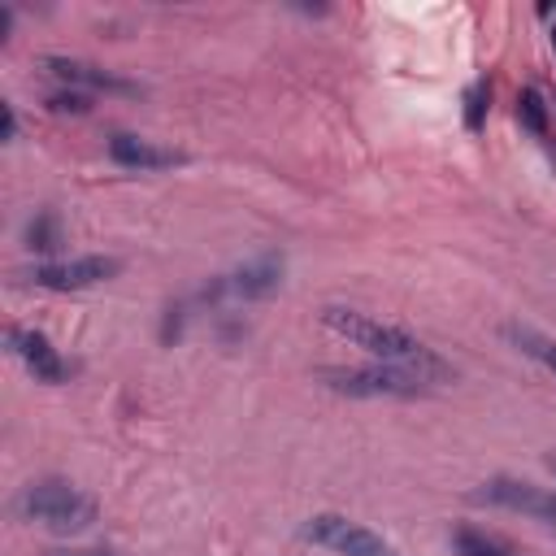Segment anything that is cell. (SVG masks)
<instances>
[{
  "mask_svg": "<svg viewBox=\"0 0 556 556\" xmlns=\"http://www.w3.org/2000/svg\"><path fill=\"white\" fill-rule=\"evenodd\" d=\"M321 326L334 330V334H343V339H352V343L365 348L369 356L417 374L421 382H443V378H452V365H447L439 352H430L417 334H408L404 326H391V321H378V317H369V313L339 308V304L321 308Z\"/></svg>",
  "mask_w": 556,
  "mask_h": 556,
  "instance_id": "6da1fadb",
  "label": "cell"
},
{
  "mask_svg": "<svg viewBox=\"0 0 556 556\" xmlns=\"http://www.w3.org/2000/svg\"><path fill=\"white\" fill-rule=\"evenodd\" d=\"M321 378H326L330 391L356 395V400H378V395L391 400V395H417V391H426V382L417 374H408L400 365H387V361H378V365H352V369H326Z\"/></svg>",
  "mask_w": 556,
  "mask_h": 556,
  "instance_id": "3957f363",
  "label": "cell"
},
{
  "mask_svg": "<svg viewBox=\"0 0 556 556\" xmlns=\"http://www.w3.org/2000/svg\"><path fill=\"white\" fill-rule=\"evenodd\" d=\"M282 282V261L278 256H256L248 265H239L235 274L217 278L213 287H204V300H222V295H235V300H265L269 291H278Z\"/></svg>",
  "mask_w": 556,
  "mask_h": 556,
  "instance_id": "52a82bcc",
  "label": "cell"
},
{
  "mask_svg": "<svg viewBox=\"0 0 556 556\" xmlns=\"http://www.w3.org/2000/svg\"><path fill=\"white\" fill-rule=\"evenodd\" d=\"M517 117H521V126L530 130V135H547V104H543V96H539V87H526L521 96H517Z\"/></svg>",
  "mask_w": 556,
  "mask_h": 556,
  "instance_id": "4fadbf2b",
  "label": "cell"
},
{
  "mask_svg": "<svg viewBox=\"0 0 556 556\" xmlns=\"http://www.w3.org/2000/svg\"><path fill=\"white\" fill-rule=\"evenodd\" d=\"M48 556H104V552H48Z\"/></svg>",
  "mask_w": 556,
  "mask_h": 556,
  "instance_id": "ac0fdd59",
  "label": "cell"
},
{
  "mask_svg": "<svg viewBox=\"0 0 556 556\" xmlns=\"http://www.w3.org/2000/svg\"><path fill=\"white\" fill-rule=\"evenodd\" d=\"M26 248H30V252H52V248H56V217H52V213L30 217V226H26Z\"/></svg>",
  "mask_w": 556,
  "mask_h": 556,
  "instance_id": "5bb4252c",
  "label": "cell"
},
{
  "mask_svg": "<svg viewBox=\"0 0 556 556\" xmlns=\"http://www.w3.org/2000/svg\"><path fill=\"white\" fill-rule=\"evenodd\" d=\"M552 469H556V460H552Z\"/></svg>",
  "mask_w": 556,
  "mask_h": 556,
  "instance_id": "ffe728a7",
  "label": "cell"
},
{
  "mask_svg": "<svg viewBox=\"0 0 556 556\" xmlns=\"http://www.w3.org/2000/svg\"><path fill=\"white\" fill-rule=\"evenodd\" d=\"M452 547H456V556H513L500 539H491V534H482V530H473V526L452 530Z\"/></svg>",
  "mask_w": 556,
  "mask_h": 556,
  "instance_id": "7c38bea8",
  "label": "cell"
},
{
  "mask_svg": "<svg viewBox=\"0 0 556 556\" xmlns=\"http://www.w3.org/2000/svg\"><path fill=\"white\" fill-rule=\"evenodd\" d=\"M13 508H17L22 521H35V526H48V530H61V534L87 530V526L96 521V504H91L83 491H74L70 482H56V478L30 482V486L13 500Z\"/></svg>",
  "mask_w": 556,
  "mask_h": 556,
  "instance_id": "7a4b0ae2",
  "label": "cell"
},
{
  "mask_svg": "<svg viewBox=\"0 0 556 556\" xmlns=\"http://www.w3.org/2000/svg\"><path fill=\"white\" fill-rule=\"evenodd\" d=\"M552 48H556V26H552Z\"/></svg>",
  "mask_w": 556,
  "mask_h": 556,
  "instance_id": "d6986e66",
  "label": "cell"
},
{
  "mask_svg": "<svg viewBox=\"0 0 556 556\" xmlns=\"http://www.w3.org/2000/svg\"><path fill=\"white\" fill-rule=\"evenodd\" d=\"M486 100H491V91H486V83H473V87H469V96H465V126H469V130H478V126H482V113H486Z\"/></svg>",
  "mask_w": 556,
  "mask_h": 556,
  "instance_id": "9a60e30c",
  "label": "cell"
},
{
  "mask_svg": "<svg viewBox=\"0 0 556 556\" xmlns=\"http://www.w3.org/2000/svg\"><path fill=\"white\" fill-rule=\"evenodd\" d=\"M43 70L52 74V78H61L65 87H91V91H139L135 83H126V78H117V74H109V70H100V65H91V61H74V56H48L43 61Z\"/></svg>",
  "mask_w": 556,
  "mask_h": 556,
  "instance_id": "30bf717a",
  "label": "cell"
},
{
  "mask_svg": "<svg viewBox=\"0 0 556 556\" xmlns=\"http://www.w3.org/2000/svg\"><path fill=\"white\" fill-rule=\"evenodd\" d=\"M504 334L530 356V361H539L547 374H556V339H547V334H539V330H530V326H504Z\"/></svg>",
  "mask_w": 556,
  "mask_h": 556,
  "instance_id": "8fae6325",
  "label": "cell"
},
{
  "mask_svg": "<svg viewBox=\"0 0 556 556\" xmlns=\"http://www.w3.org/2000/svg\"><path fill=\"white\" fill-rule=\"evenodd\" d=\"M109 156H113L117 165H126V169H174V165L187 161L182 152L161 148V143H152V139H139V135H113V139H109Z\"/></svg>",
  "mask_w": 556,
  "mask_h": 556,
  "instance_id": "9c48e42d",
  "label": "cell"
},
{
  "mask_svg": "<svg viewBox=\"0 0 556 556\" xmlns=\"http://www.w3.org/2000/svg\"><path fill=\"white\" fill-rule=\"evenodd\" d=\"M478 500L556 526V491H547V486H534V482H521V478H491V482H482Z\"/></svg>",
  "mask_w": 556,
  "mask_h": 556,
  "instance_id": "8992f818",
  "label": "cell"
},
{
  "mask_svg": "<svg viewBox=\"0 0 556 556\" xmlns=\"http://www.w3.org/2000/svg\"><path fill=\"white\" fill-rule=\"evenodd\" d=\"M304 534H308L313 543L339 552V556H400L382 534H374L369 526L348 521V517H339V513H317V517L304 526Z\"/></svg>",
  "mask_w": 556,
  "mask_h": 556,
  "instance_id": "277c9868",
  "label": "cell"
},
{
  "mask_svg": "<svg viewBox=\"0 0 556 556\" xmlns=\"http://www.w3.org/2000/svg\"><path fill=\"white\" fill-rule=\"evenodd\" d=\"M122 265L113 256H74V261H48V265H35V282L48 287V291H83V287H96V282H109Z\"/></svg>",
  "mask_w": 556,
  "mask_h": 556,
  "instance_id": "5b68a950",
  "label": "cell"
},
{
  "mask_svg": "<svg viewBox=\"0 0 556 556\" xmlns=\"http://www.w3.org/2000/svg\"><path fill=\"white\" fill-rule=\"evenodd\" d=\"M9 352H13L39 382H61V378H65V361L56 356V348H52L39 330L13 326V330H9Z\"/></svg>",
  "mask_w": 556,
  "mask_h": 556,
  "instance_id": "ba28073f",
  "label": "cell"
},
{
  "mask_svg": "<svg viewBox=\"0 0 556 556\" xmlns=\"http://www.w3.org/2000/svg\"><path fill=\"white\" fill-rule=\"evenodd\" d=\"M48 109H56V113H87V96L74 91V87H65V91H52L48 96Z\"/></svg>",
  "mask_w": 556,
  "mask_h": 556,
  "instance_id": "2e32d148",
  "label": "cell"
},
{
  "mask_svg": "<svg viewBox=\"0 0 556 556\" xmlns=\"http://www.w3.org/2000/svg\"><path fill=\"white\" fill-rule=\"evenodd\" d=\"M0 113H4V135H0V139H4V143H9V139H13V135H17V113H13V104H4V109H0Z\"/></svg>",
  "mask_w": 556,
  "mask_h": 556,
  "instance_id": "e0dca14e",
  "label": "cell"
}]
</instances>
